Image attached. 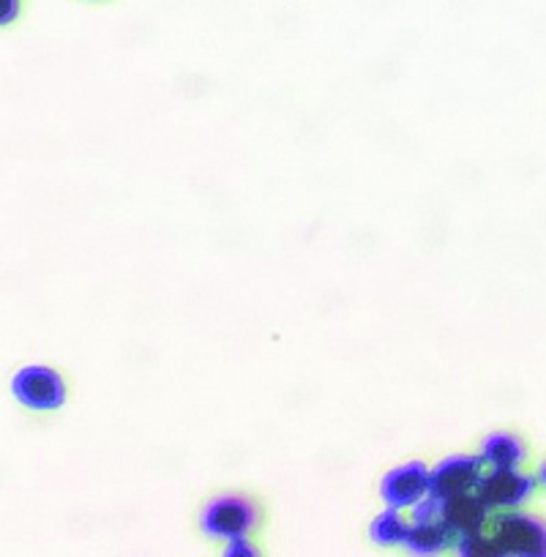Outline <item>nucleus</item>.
I'll return each instance as SVG.
<instances>
[{
	"instance_id": "nucleus-1",
	"label": "nucleus",
	"mask_w": 546,
	"mask_h": 557,
	"mask_svg": "<svg viewBox=\"0 0 546 557\" xmlns=\"http://www.w3.org/2000/svg\"><path fill=\"white\" fill-rule=\"evenodd\" d=\"M260 522V508L246 495H216L200 511V530L211 539H246Z\"/></svg>"
},
{
	"instance_id": "nucleus-2",
	"label": "nucleus",
	"mask_w": 546,
	"mask_h": 557,
	"mask_svg": "<svg viewBox=\"0 0 546 557\" xmlns=\"http://www.w3.org/2000/svg\"><path fill=\"white\" fill-rule=\"evenodd\" d=\"M489 533L506 557H546V522L533 513L502 511Z\"/></svg>"
},
{
	"instance_id": "nucleus-3",
	"label": "nucleus",
	"mask_w": 546,
	"mask_h": 557,
	"mask_svg": "<svg viewBox=\"0 0 546 557\" xmlns=\"http://www.w3.org/2000/svg\"><path fill=\"white\" fill-rule=\"evenodd\" d=\"M12 391L30 410H58L66 401V383L50 367H23L12 377Z\"/></svg>"
},
{
	"instance_id": "nucleus-4",
	"label": "nucleus",
	"mask_w": 546,
	"mask_h": 557,
	"mask_svg": "<svg viewBox=\"0 0 546 557\" xmlns=\"http://www.w3.org/2000/svg\"><path fill=\"white\" fill-rule=\"evenodd\" d=\"M535 490L533 475L522 473L519 468H506V470H486L481 475L479 492L481 500L489 508H497V511H517Z\"/></svg>"
},
{
	"instance_id": "nucleus-5",
	"label": "nucleus",
	"mask_w": 546,
	"mask_h": 557,
	"mask_svg": "<svg viewBox=\"0 0 546 557\" xmlns=\"http://www.w3.org/2000/svg\"><path fill=\"white\" fill-rule=\"evenodd\" d=\"M432 470L424 462H405L399 468L388 470L380 484V495L388 503V508H413L415 503L430 495Z\"/></svg>"
},
{
	"instance_id": "nucleus-6",
	"label": "nucleus",
	"mask_w": 546,
	"mask_h": 557,
	"mask_svg": "<svg viewBox=\"0 0 546 557\" xmlns=\"http://www.w3.org/2000/svg\"><path fill=\"white\" fill-rule=\"evenodd\" d=\"M481 475H484V462H481V457L454 454V457L443 459V462L432 470L430 495L448 500V497L464 495V492H475Z\"/></svg>"
},
{
	"instance_id": "nucleus-7",
	"label": "nucleus",
	"mask_w": 546,
	"mask_h": 557,
	"mask_svg": "<svg viewBox=\"0 0 546 557\" xmlns=\"http://www.w3.org/2000/svg\"><path fill=\"white\" fill-rule=\"evenodd\" d=\"M489 511L492 508L481 500L479 492H464V495L443 500L440 522L451 530L454 539H462V535L481 533L489 522Z\"/></svg>"
},
{
	"instance_id": "nucleus-8",
	"label": "nucleus",
	"mask_w": 546,
	"mask_h": 557,
	"mask_svg": "<svg viewBox=\"0 0 546 557\" xmlns=\"http://www.w3.org/2000/svg\"><path fill=\"white\" fill-rule=\"evenodd\" d=\"M528 457L524 441L513 432H492L484 443H481V462L489 470H506L519 468Z\"/></svg>"
},
{
	"instance_id": "nucleus-9",
	"label": "nucleus",
	"mask_w": 546,
	"mask_h": 557,
	"mask_svg": "<svg viewBox=\"0 0 546 557\" xmlns=\"http://www.w3.org/2000/svg\"><path fill=\"white\" fill-rule=\"evenodd\" d=\"M451 530L443 522H413L407 533L405 549L413 557H437L451 544Z\"/></svg>"
},
{
	"instance_id": "nucleus-10",
	"label": "nucleus",
	"mask_w": 546,
	"mask_h": 557,
	"mask_svg": "<svg viewBox=\"0 0 546 557\" xmlns=\"http://www.w3.org/2000/svg\"><path fill=\"white\" fill-rule=\"evenodd\" d=\"M410 524L413 522H407L399 508H388V511L377 513L372 519V524H369V539L377 546H405Z\"/></svg>"
},
{
	"instance_id": "nucleus-11",
	"label": "nucleus",
	"mask_w": 546,
	"mask_h": 557,
	"mask_svg": "<svg viewBox=\"0 0 546 557\" xmlns=\"http://www.w3.org/2000/svg\"><path fill=\"white\" fill-rule=\"evenodd\" d=\"M457 555L459 557H506V552L500 549L492 533H473V535H462L457 544Z\"/></svg>"
},
{
	"instance_id": "nucleus-12",
	"label": "nucleus",
	"mask_w": 546,
	"mask_h": 557,
	"mask_svg": "<svg viewBox=\"0 0 546 557\" xmlns=\"http://www.w3.org/2000/svg\"><path fill=\"white\" fill-rule=\"evenodd\" d=\"M443 500L435 495H426L424 500L413 506V522H440Z\"/></svg>"
},
{
	"instance_id": "nucleus-13",
	"label": "nucleus",
	"mask_w": 546,
	"mask_h": 557,
	"mask_svg": "<svg viewBox=\"0 0 546 557\" xmlns=\"http://www.w3.org/2000/svg\"><path fill=\"white\" fill-rule=\"evenodd\" d=\"M222 557H262V555L249 539H235V541H227Z\"/></svg>"
},
{
	"instance_id": "nucleus-14",
	"label": "nucleus",
	"mask_w": 546,
	"mask_h": 557,
	"mask_svg": "<svg viewBox=\"0 0 546 557\" xmlns=\"http://www.w3.org/2000/svg\"><path fill=\"white\" fill-rule=\"evenodd\" d=\"M20 17V0H0V28Z\"/></svg>"
},
{
	"instance_id": "nucleus-15",
	"label": "nucleus",
	"mask_w": 546,
	"mask_h": 557,
	"mask_svg": "<svg viewBox=\"0 0 546 557\" xmlns=\"http://www.w3.org/2000/svg\"><path fill=\"white\" fill-rule=\"evenodd\" d=\"M538 484L546 490V459H544V462H541V468H538Z\"/></svg>"
}]
</instances>
